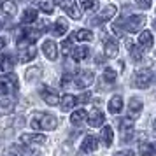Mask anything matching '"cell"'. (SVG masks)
Listing matches in <instances>:
<instances>
[{"instance_id": "5b68a950", "label": "cell", "mask_w": 156, "mask_h": 156, "mask_svg": "<svg viewBox=\"0 0 156 156\" xmlns=\"http://www.w3.org/2000/svg\"><path fill=\"white\" fill-rule=\"evenodd\" d=\"M55 4H60V5L63 7V11L70 16L72 20H79V18H81V12H79V9L76 7V2H74V0H55Z\"/></svg>"}, {"instance_id": "603a6c76", "label": "cell", "mask_w": 156, "mask_h": 156, "mask_svg": "<svg viewBox=\"0 0 156 156\" xmlns=\"http://www.w3.org/2000/svg\"><path fill=\"white\" fill-rule=\"evenodd\" d=\"M112 139H114V133H112V128L111 126H104L102 128V140L105 146H111L112 144Z\"/></svg>"}, {"instance_id": "8fae6325", "label": "cell", "mask_w": 156, "mask_h": 156, "mask_svg": "<svg viewBox=\"0 0 156 156\" xmlns=\"http://www.w3.org/2000/svg\"><path fill=\"white\" fill-rule=\"evenodd\" d=\"M137 46L140 48V49H151L153 48V34L146 30V32H142L139 39H137Z\"/></svg>"}, {"instance_id": "d4e9b609", "label": "cell", "mask_w": 156, "mask_h": 156, "mask_svg": "<svg viewBox=\"0 0 156 156\" xmlns=\"http://www.w3.org/2000/svg\"><path fill=\"white\" fill-rule=\"evenodd\" d=\"M128 49H130V55H132V60L133 62H139L142 58V49L139 46H133L132 42H128Z\"/></svg>"}, {"instance_id": "4fadbf2b", "label": "cell", "mask_w": 156, "mask_h": 156, "mask_svg": "<svg viewBox=\"0 0 156 156\" xmlns=\"http://www.w3.org/2000/svg\"><path fill=\"white\" fill-rule=\"evenodd\" d=\"M114 14H116V5H107V7L98 14V18H95L91 23H105V21H109V20H112Z\"/></svg>"}, {"instance_id": "30bf717a", "label": "cell", "mask_w": 156, "mask_h": 156, "mask_svg": "<svg viewBox=\"0 0 156 156\" xmlns=\"http://www.w3.org/2000/svg\"><path fill=\"white\" fill-rule=\"evenodd\" d=\"M42 53L46 55L48 60H56L58 58V46L55 41H46L42 44Z\"/></svg>"}, {"instance_id": "cb8c5ba5", "label": "cell", "mask_w": 156, "mask_h": 156, "mask_svg": "<svg viewBox=\"0 0 156 156\" xmlns=\"http://www.w3.org/2000/svg\"><path fill=\"white\" fill-rule=\"evenodd\" d=\"M37 20V11L35 9H27L21 16V21L23 23H34Z\"/></svg>"}, {"instance_id": "44dd1931", "label": "cell", "mask_w": 156, "mask_h": 156, "mask_svg": "<svg viewBox=\"0 0 156 156\" xmlns=\"http://www.w3.org/2000/svg\"><path fill=\"white\" fill-rule=\"evenodd\" d=\"M109 111L112 114H118L123 111V98H121L119 95H116V97H112V98L109 100Z\"/></svg>"}, {"instance_id": "f1b7e54d", "label": "cell", "mask_w": 156, "mask_h": 156, "mask_svg": "<svg viewBox=\"0 0 156 156\" xmlns=\"http://www.w3.org/2000/svg\"><path fill=\"white\" fill-rule=\"evenodd\" d=\"M4 156H23V153L18 146H11V147H7L4 151Z\"/></svg>"}, {"instance_id": "e575fe53", "label": "cell", "mask_w": 156, "mask_h": 156, "mask_svg": "<svg viewBox=\"0 0 156 156\" xmlns=\"http://www.w3.org/2000/svg\"><path fill=\"white\" fill-rule=\"evenodd\" d=\"M39 77V76H41V69H39V67H32V69H30L28 72H27V79H32V77Z\"/></svg>"}, {"instance_id": "836d02e7", "label": "cell", "mask_w": 156, "mask_h": 156, "mask_svg": "<svg viewBox=\"0 0 156 156\" xmlns=\"http://www.w3.org/2000/svg\"><path fill=\"white\" fill-rule=\"evenodd\" d=\"M41 9H42L44 12L49 14V12H53V9H55V2H53V0H49V2H42V4H41Z\"/></svg>"}, {"instance_id": "8992f818", "label": "cell", "mask_w": 156, "mask_h": 156, "mask_svg": "<svg viewBox=\"0 0 156 156\" xmlns=\"http://www.w3.org/2000/svg\"><path fill=\"white\" fill-rule=\"evenodd\" d=\"M93 81H95V74L91 70H83L77 74V77L74 79V83L77 88H88L90 84H93Z\"/></svg>"}, {"instance_id": "60d3db41", "label": "cell", "mask_w": 156, "mask_h": 156, "mask_svg": "<svg viewBox=\"0 0 156 156\" xmlns=\"http://www.w3.org/2000/svg\"><path fill=\"white\" fill-rule=\"evenodd\" d=\"M4 2H5V0H0V7H2V4H4Z\"/></svg>"}, {"instance_id": "f35d334b", "label": "cell", "mask_w": 156, "mask_h": 156, "mask_svg": "<svg viewBox=\"0 0 156 156\" xmlns=\"http://www.w3.org/2000/svg\"><path fill=\"white\" fill-rule=\"evenodd\" d=\"M5 44H7V41H5L4 37H0V51H2L4 48H5Z\"/></svg>"}, {"instance_id": "7a4b0ae2", "label": "cell", "mask_w": 156, "mask_h": 156, "mask_svg": "<svg viewBox=\"0 0 156 156\" xmlns=\"http://www.w3.org/2000/svg\"><path fill=\"white\" fill-rule=\"evenodd\" d=\"M58 125V119L55 116H51V114H41V116H35L32 123H30V126L34 128V130H55Z\"/></svg>"}, {"instance_id": "d590c367", "label": "cell", "mask_w": 156, "mask_h": 156, "mask_svg": "<svg viewBox=\"0 0 156 156\" xmlns=\"http://www.w3.org/2000/svg\"><path fill=\"white\" fill-rule=\"evenodd\" d=\"M135 2H137V5L140 9H149L151 4H153V0H135Z\"/></svg>"}, {"instance_id": "1f68e13d", "label": "cell", "mask_w": 156, "mask_h": 156, "mask_svg": "<svg viewBox=\"0 0 156 156\" xmlns=\"http://www.w3.org/2000/svg\"><path fill=\"white\" fill-rule=\"evenodd\" d=\"M104 79H105L107 83H114L116 81V72L112 69H105L104 70Z\"/></svg>"}, {"instance_id": "7402d4cb", "label": "cell", "mask_w": 156, "mask_h": 156, "mask_svg": "<svg viewBox=\"0 0 156 156\" xmlns=\"http://www.w3.org/2000/svg\"><path fill=\"white\" fill-rule=\"evenodd\" d=\"M0 9H2V12H5L7 16H14L16 12H18V7H16V4L12 0H5Z\"/></svg>"}, {"instance_id": "d6986e66", "label": "cell", "mask_w": 156, "mask_h": 156, "mask_svg": "<svg viewBox=\"0 0 156 156\" xmlns=\"http://www.w3.org/2000/svg\"><path fill=\"white\" fill-rule=\"evenodd\" d=\"M128 111H130V118H135V116H140V111H142V102L139 98H132L130 104H128Z\"/></svg>"}, {"instance_id": "9c48e42d", "label": "cell", "mask_w": 156, "mask_h": 156, "mask_svg": "<svg viewBox=\"0 0 156 156\" xmlns=\"http://www.w3.org/2000/svg\"><path fill=\"white\" fill-rule=\"evenodd\" d=\"M16 60L12 55H2L0 56V74H9L14 69Z\"/></svg>"}, {"instance_id": "277c9868", "label": "cell", "mask_w": 156, "mask_h": 156, "mask_svg": "<svg viewBox=\"0 0 156 156\" xmlns=\"http://www.w3.org/2000/svg\"><path fill=\"white\" fill-rule=\"evenodd\" d=\"M125 28L128 30V32H132V34H135V32H140V28L144 27V23H146V18L142 14H135V16H130L128 20H125Z\"/></svg>"}, {"instance_id": "4316f807", "label": "cell", "mask_w": 156, "mask_h": 156, "mask_svg": "<svg viewBox=\"0 0 156 156\" xmlns=\"http://www.w3.org/2000/svg\"><path fill=\"white\" fill-rule=\"evenodd\" d=\"M139 151H140V156H153L154 147H153L151 144H140V146H139Z\"/></svg>"}, {"instance_id": "ffe728a7", "label": "cell", "mask_w": 156, "mask_h": 156, "mask_svg": "<svg viewBox=\"0 0 156 156\" xmlns=\"http://www.w3.org/2000/svg\"><path fill=\"white\" fill-rule=\"evenodd\" d=\"M86 118H88L86 111H84V109H79V111H74V112L70 114V123H72V125H76V126H79V125H83V123H84Z\"/></svg>"}, {"instance_id": "484cf974", "label": "cell", "mask_w": 156, "mask_h": 156, "mask_svg": "<svg viewBox=\"0 0 156 156\" xmlns=\"http://www.w3.org/2000/svg\"><path fill=\"white\" fill-rule=\"evenodd\" d=\"M76 39L77 41H91L93 39V34L90 32V30H79V32H76Z\"/></svg>"}, {"instance_id": "f546056e", "label": "cell", "mask_w": 156, "mask_h": 156, "mask_svg": "<svg viewBox=\"0 0 156 156\" xmlns=\"http://www.w3.org/2000/svg\"><path fill=\"white\" fill-rule=\"evenodd\" d=\"M79 4L84 11H91V9L97 7V0H79Z\"/></svg>"}, {"instance_id": "7bdbcfd3", "label": "cell", "mask_w": 156, "mask_h": 156, "mask_svg": "<svg viewBox=\"0 0 156 156\" xmlns=\"http://www.w3.org/2000/svg\"><path fill=\"white\" fill-rule=\"evenodd\" d=\"M154 128H156V119H154Z\"/></svg>"}, {"instance_id": "d6a6232c", "label": "cell", "mask_w": 156, "mask_h": 156, "mask_svg": "<svg viewBox=\"0 0 156 156\" xmlns=\"http://www.w3.org/2000/svg\"><path fill=\"white\" fill-rule=\"evenodd\" d=\"M11 93V84L5 81H0V97H5Z\"/></svg>"}, {"instance_id": "52a82bcc", "label": "cell", "mask_w": 156, "mask_h": 156, "mask_svg": "<svg viewBox=\"0 0 156 156\" xmlns=\"http://www.w3.org/2000/svg\"><path fill=\"white\" fill-rule=\"evenodd\" d=\"M41 95H42V100L48 105H56L58 102H60V97H58L56 90H53L49 86H44L42 90H41Z\"/></svg>"}, {"instance_id": "3957f363", "label": "cell", "mask_w": 156, "mask_h": 156, "mask_svg": "<svg viewBox=\"0 0 156 156\" xmlns=\"http://www.w3.org/2000/svg\"><path fill=\"white\" fill-rule=\"evenodd\" d=\"M153 77H154V72L151 69H140V70L135 72L133 76V86L137 88H149V84L153 83Z\"/></svg>"}, {"instance_id": "2e32d148", "label": "cell", "mask_w": 156, "mask_h": 156, "mask_svg": "<svg viewBox=\"0 0 156 156\" xmlns=\"http://www.w3.org/2000/svg\"><path fill=\"white\" fill-rule=\"evenodd\" d=\"M90 55V48L88 46H79V48H74L72 49V58L76 62H81V60H86Z\"/></svg>"}, {"instance_id": "6da1fadb", "label": "cell", "mask_w": 156, "mask_h": 156, "mask_svg": "<svg viewBox=\"0 0 156 156\" xmlns=\"http://www.w3.org/2000/svg\"><path fill=\"white\" fill-rule=\"evenodd\" d=\"M18 49H20V60H21L23 63H27V62H32L37 55V48L34 41H30V39H20V42H18Z\"/></svg>"}, {"instance_id": "83f0119b", "label": "cell", "mask_w": 156, "mask_h": 156, "mask_svg": "<svg viewBox=\"0 0 156 156\" xmlns=\"http://www.w3.org/2000/svg\"><path fill=\"white\" fill-rule=\"evenodd\" d=\"M119 128L121 130H123V132H130V130H132V128H133V119H132V118H125V119H121L119 121Z\"/></svg>"}, {"instance_id": "ba28073f", "label": "cell", "mask_w": 156, "mask_h": 156, "mask_svg": "<svg viewBox=\"0 0 156 156\" xmlns=\"http://www.w3.org/2000/svg\"><path fill=\"white\" fill-rule=\"evenodd\" d=\"M21 142L25 146H42L46 142V137L42 133H25L21 135Z\"/></svg>"}, {"instance_id": "74e56055", "label": "cell", "mask_w": 156, "mask_h": 156, "mask_svg": "<svg viewBox=\"0 0 156 156\" xmlns=\"http://www.w3.org/2000/svg\"><path fill=\"white\" fill-rule=\"evenodd\" d=\"M72 48V39H67V41H63V51L65 53H69V49Z\"/></svg>"}, {"instance_id": "9a60e30c", "label": "cell", "mask_w": 156, "mask_h": 156, "mask_svg": "<svg viewBox=\"0 0 156 156\" xmlns=\"http://www.w3.org/2000/svg\"><path fill=\"white\" fill-rule=\"evenodd\" d=\"M67 30H69L67 20H65V18H60V20H56V23L53 25V35L62 37V35H65V34H67Z\"/></svg>"}, {"instance_id": "5bb4252c", "label": "cell", "mask_w": 156, "mask_h": 156, "mask_svg": "<svg viewBox=\"0 0 156 156\" xmlns=\"http://www.w3.org/2000/svg\"><path fill=\"white\" fill-rule=\"evenodd\" d=\"M104 121H105V116H104L102 111H93L91 116H90V119H88V125L93 128H98L104 125Z\"/></svg>"}, {"instance_id": "e0dca14e", "label": "cell", "mask_w": 156, "mask_h": 156, "mask_svg": "<svg viewBox=\"0 0 156 156\" xmlns=\"http://www.w3.org/2000/svg\"><path fill=\"white\" fill-rule=\"evenodd\" d=\"M104 49H105V56L107 58H114L116 55H118L119 48H118V42H116V41H112V39H107Z\"/></svg>"}, {"instance_id": "4dcf8cb0", "label": "cell", "mask_w": 156, "mask_h": 156, "mask_svg": "<svg viewBox=\"0 0 156 156\" xmlns=\"http://www.w3.org/2000/svg\"><path fill=\"white\" fill-rule=\"evenodd\" d=\"M112 32H114L118 37H123V35H125V30H123V20H119V21L114 23V25H112Z\"/></svg>"}, {"instance_id": "ac0fdd59", "label": "cell", "mask_w": 156, "mask_h": 156, "mask_svg": "<svg viewBox=\"0 0 156 156\" xmlns=\"http://www.w3.org/2000/svg\"><path fill=\"white\" fill-rule=\"evenodd\" d=\"M60 104H62V109L67 112V111H70L72 107L77 104V98H76L74 95H70V93H65L63 97H62V102H60Z\"/></svg>"}, {"instance_id": "b9f144b4", "label": "cell", "mask_w": 156, "mask_h": 156, "mask_svg": "<svg viewBox=\"0 0 156 156\" xmlns=\"http://www.w3.org/2000/svg\"><path fill=\"white\" fill-rule=\"evenodd\" d=\"M153 147H154V153H156V142H154V146H153Z\"/></svg>"}, {"instance_id": "7c38bea8", "label": "cell", "mask_w": 156, "mask_h": 156, "mask_svg": "<svg viewBox=\"0 0 156 156\" xmlns=\"http://www.w3.org/2000/svg\"><path fill=\"white\" fill-rule=\"evenodd\" d=\"M97 147H98V140H97L93 135L84 137V140L81 144V151H83V153H95Z\"/></svg>"}, {"instance_id": "ab89813d", "label": "cell", "mask_w": 156, "mask_h": 156, "mask_svg": "<svg viewBox=\"0 0 156 156\" xmlns=\"http://www.w3.org/2000/svg\"><path fill=\"white\" fill-rule=\"evenodd\" d=\"M32 2H34V4H39V5L42 4V0H32Z\"/></svg>"}, {"instance_id": "8d00e7d4", "label": "cell", "mask_w": 156, "mask_h": 156, "mask_svg": "<svg viewBox=\"0 0 156 156\" xmlns=\"http://www.w3.org/2000/svg\"><path fill=\"white\" fill-rule=\"evenodd\" d=\"M90 100H91V93L86 91V93H83V95H81V97L77 98V102H79V104H88Z\"/></svg>"}]
</instances>
